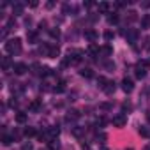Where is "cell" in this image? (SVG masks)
I'll return each instance as SVG.
<instances>
[{"label":"cell","instance_id":"obj_12","mask_svg":"<svg viewBox=\"0 0 150 150\" xmlns=\"http://www.w3.org/2000/svg\"><path fill=\"white\" fill-rule=\"evenodd\" d=\"M78 117H80V113H78L76 110H71V111L65 115V120H67V122H74V120H76Z\"/></svg>","mask_w":150,"mask_h":150},{"label":"cell","instance_id":"obj_10","mask_svg":"<svg viewBox=\"0 0 150 150\" xmlns=\"http://www.w3.org/2000/svg\"><path fill=\"white\" fill-rule=\"evenodd\" d=\"M60 55V46L58 44H50V58H57Z\"/></svg>","mask_w":150,"mask_h":150},{"label":"cell","instance_id":"obj_34","mask_svg":"<svg viewBox=\"0 0 150 150\" xmlns=\"http://www.w3.org/2000/svg\"><path fill=\"white\" fill-rule=\"evenodd\" d=\"M101 108H103V110H110V108H111V104H108V103H106V104H101Z\"/></svg>","mask_w":150,"mask_h":150},{"label":"cell","instance_id":"obj_31","mask_svg":"<svg viewBox=\"0 0 150 150\" xmlns=\"http://www.w3.org/2000/svg\"><path fill=\"white\" fill-rule=\"evenodd\" d=\"M104 39H106V41H111V39H113V32L106 30V32H104Z\"/></svg>","mask_w":150,"mask_h":150},{"label":"cell","instance_id":"obj_36","mask_svg":"<svg viewBox=\"0 0 150 150\" xmlns=\"http://www.w3.org/2000/svg\"><path fill=\"white\" fill-rule=\"evenodd\" d=\"M141 7H150V2H143V4H141Z\"/></svg>","mask_w":150,"mask_h":150},{"label":"cell","instance_id":"obj_23","mask_svg":"<svg viewBox=\"0 0 150 150\" xmlns=\"http://www.w3.org/2000/svg\"><path fill=\"white\" fill-rule=\"evenodd\" d=\"M141 28H150V16L145 14L143 20H141Z\"/></svg>","mask_w":150,"mask_h":150},{"label":"cell","instance_id":"obj_5","mask_svg":"<svg viewBox=\"0 0 150 150\" xmlns=\"http://www.w3.org/2000/svg\"><path fill=\"white\" fill-rule=\"evenodd\" d=\"M58 134H60V129L58 127H48V131H46V138H48V141H51V139H58Z\"/></svg>","mask_w":150,"mask_h":150},{"label":"cell","instance_id":"obj_3","mask_svg":"<svg viewBox=\"0 0 150 150\" xmlns=\"http://www.w3.org/2000/svg\"><path fill=\"white\" fill-rule=\"evenodd\" d=\"M122 34L125 35V39H127V42H129V44H134V42L138 41V37H139V32H138L136 28H127V32L124 30Z\"/></svg>","mask_w":150,"mask_h":150},{"label":"cell","instance_id":"obj_14","mask_svg":"<svg viewBox=\"0 0 150 150\" xmlns=\"http://www.w3.org/2000/svg\"><path fill=\"white\" fill-rule=\"evenodd\" d=\"M2 67H4V71H9V69H14V64H11L9 57H4L2 58Z\"/></svg>","mask_w":150,"mask_h":150},{"label":"cell","instance_id":"obj_18","mask_svg":"<svg viewBox=\"0 0 150 150\" xmlns=\"http://www.w3.org/2000/svg\"><path fill=\"white\" fill-rule=\"evenodd\" d=\"M80 74H81L83 78H92V76H94V72H92V69H88V67L81 69V71H80Z\"/></svg>","mask_w":150,"mask_h":150},{"label":"cell","instance_id":"obj_39","mask_svg":"<svg viewBox=\"0 0 150 150\" xmlns=\"http://www.w3.org/2000/svg\"><path fill=\"white\" fill-rule=\"evenodd\" d=\"M85 150H90V148H85Z\"/></svg>","mask_w":150,"mask_h":150},{"label":"cell","instance_id":"obj_30","mask_svg":"<svg viewBox=\"0 0 150 150\" xmlns=\"http://www.w3.org/2000/svg\"><path fill=\"white\" fill-rule=\"evenodd\" d=\"M96 141H97V143H104V141H106V134H104V132L97 134V136H96Z\"/></svg>","mask_w":150,"mask_h":150},{"label":"cell","instance_id":"obj_27","mask_svg":"<svg viewBox=\"0 0 150 150\" xmlns=\"http://www.w3.org/2000/svg\"><path fill=\"white\" fill-rule=\"evenodd\" d=\"M106 83H108V80H106V78H103V76H101V78L97 80V87H99V88H103V90H104Z\"/></svg>","mask_w":150,"mask_h":150},{"label":"cell","instance_id":"obj_24","mask_svg":"<svg viewBox=\"0 0 150 150\" xmlns=\"http://www.w3.org/2000/svg\"><path fill=\"white\" fill-rule=\"evenodd\" d=\"M28 108H30V110H32V111H37V110H39V108H41V101H32V103H30V106H28Z\"/></svg>","mask_w":150,"mask_h":150},{"label":"cell","instance_id":"obj_11","mask_svg":"<svg viewBox=\"0 0 150 150\" xmlns=\"http://www.w3.org/2000/svg\"><path fill=\"white\" fill-rule=\"evenodd\" d=\"M27 39H28L30 44H35V42L39 41V34L34 32V30H30V32H27Z\"/></svg>","mask_w":150,"mask_h":150},{"label":"cell","instance_id":"obj_2","mask_svg":"<svg viewBox=\"0 0 150 150\" xmlns=\"http://www.w3.org/2000/svg\"><path fill=\"white\" fill-rule=\"evenodd\" d=\"M134 71H136V76L141 80L146 76V72H148V62L146 60H138L136 65H134Z\"/></svg>","mask_w":150,"mask_h":150},{"label":"cell","instance_id":"obj_33","mask_svg":"<svg viewBox=\"0 0 150 150\" xmlns=\"http://www.w3.org/2000/svg\"><path fill=\"white\" fill-rule=\"evenodd\" d=\"M21 150H34V146H32V143H23Z\"/></svg>","mask_w":150,"mask_h":150},{"label":"cell","instance_id":"obj_38","mask_svg":"<svg viewBox=\"0 0 150 150\" xmlns=\"http://www.w3.org/2000/svg\"><path fill=\"white\" fill-rule=\"evenodd\" d=\"M145 150H150V145H148V146H146V148H145Z\"/></svg>","mask_w":150,"mask_h":150},{"label":"cell","instance_id":"obj_15","mask_svg":"<svg viewBox=\"0 0 150 150\" xmlns=\"http://www.w3.org/2000/svg\"><path fill=\"white\" fill-rule=\"evenodd\" d=\"M21 13H23V4L16 2V4L13 6V14H14V16H18V14H21Z\"/></svg>","mask_w":150,"mask_h":150},{"label":"cell","instance_id":"obj_8","mask_svg":"<svg viewBox=\"0 0 150 150\" xmlns=\"http://www.w3.org/2000/svg\"><path fill=\"white\" fill-rule=\"evenodd\" d=\"M85 39H88L90 44H94V42L99 39V34H97L94 28H88V30H85Z\"/></svg>","mask_w":150,"mask_h":150},{"label":"cell","instance_id":"obj_7","mask_svg":"<svg viewBox=\"0 0 150 150\" xmlns=\"http://www.w3.org/2000/svg\"><path fill=\"white\" fill-rule=\"evenodd\" d=\"M16 74H18V76H21V74H25L27 71H28V67H27V64L25 62H16L14 64V69H13Z\"/></svg>","mask_w":150,"mask_h":150},{"label":"cell","instance_id":"obj_20","mask_svg":"<svg viewBox=\"0 0 150 150\" xmlns=\"http://www.w3.org/2000/svg\"><path fill=\"white\" fill-rule=\"evenodd\" d=\"M97 9H99V13H108V11H110V4H108V2H101V4L97 6Z\"/></svg>","mask_w":150,"mask_h":150},{"label":"cell","instance_id":"obj_29","mask_svg":"<svg viewBox=\"0 0 150 150\" xmlns=\"http://www.w3.org/2000/svg\"><path fill=\"white\" fill-rule=\"evenodd\" d=\"M13 139H14V136H4V138H2V143L7 146V145H11V143H13Z\"/></svg>","mask_w":150,"mask_h":150},{"label":"cell","instance_id":"obj_32","mask_svg":"<svg viewBox=\"0 0 150 150\" xmlns=\"http://www.w3.org/2000/svg\"><path fill=\"white\" fill-rule=\"evenodd\" d=\"M122 110H124V113H125V111H131V110H132V106H131L129 103H124V104H122Z\"/></svg>","mask_w":150,"mask_h":150},{"label":"cell","instance_id":"obj_37","mask_svg":"<svg viewBox=\"0 0 150 150\" xmlns=\"http://www.w3.org/2000/svg\"><path fill=\"white\" fill-rule=\"evenodd\" d=\"M146 118H148V120H150V111H148V113H146Z\"/></svg>","mask_w":150,"mask_h":150},{"label":"cell","instance_id":"obj_9","mask_svg":"<svg viewBox=\"0 0 150 150\" xmlns=\"http://www.w3.org/2000/svg\"><path fill=\"white\" fill-rule=\"evenodd\" d=\"M115 90H117V83L108 80V83H106V87H104V94H106V96H111V94H115Z\"/></svg>","mask_w":150,"mask_h":150},{"label":"cell","instance_id":"obj_21","mask_svg":"<svg viewBox=\"0 0 150 150\" xmlns=\"http://www.w3.org/2000/svg\"><path fill=\"white\" fill-rule=\"evenodd\" d=\"M125 20H127L129 23H131V21H136V20H138V14H136L134 11H129V13L125 14Z\"/></svg>","mask_w":150,"mask_h":150},{"label":"cell","instance_id":"obj_16","mask_svg":"<svg viewBox=\"0 0 150 150\" xmlns=\"http://www.w3.org/2000/svg\"><path fill=\"white\" fill-rule=\"evenodd\" d=\"M16 122H18V124H25V122H27V113L18 111V113H16Z\"/></svg>","mask_w":150,"mask_h":150},{"label":"cell","instance_id":"obj_19","mask_svg":"<svg viewBox=\"0 0 150 150\" xmlns=\"http://www.w3.org/2000/svg\"><path fill=\"white\" fill-rule=\"evenodd\" d=\"M101 53H103L104 57H110V55L113 53V48H111L110 44H106V46H103V48H101Z\"/></svg>","mask_w":150,"mask_h":150},{"label":"cell","instance_id":"obj_22","mask_svg":"<svg viewBox=\"0 0 150 150\" xmlns=\"http://www.w3.org/2000/svg\"><path fill=\"white\" fill-rule=\"evenodd\" d=\"M48 146H50V150H58L60 143H58V139H51V141H48Z\"/></svg>","mask_w":150,"mask_h":150},{"label":"cell","instance_id":"obj_35","mask_svg":"<svg viewBox=\"0 0 150 150\" xmlns=\"http://www.w3.org/2000/svg\"><path fill=\"white\" fill-rule=\"evenodd\" d=\"M139 132H141V134H143V136H148V131H146V129H145V127H143V129H139Z\"/></svg>","mask_w":150,"mask_h":150},{"label":"cell","instance_id":"obj_26","mask_svg":"<svg viewBox=\"0 0 150 150\" xmlns=\"http://www.w3.org/2000/svg\"><path fill=\"white\" fill-rule=\"evenodd\" d=\"M50 35H51L53 39H58V37H60V30H58V28H50Z\"/></svg>","mask_w":150,"mask_h":150},{"label":"cell","instance_id":"obj_13","mask_svg":"<svg viewBox=\"0 0 150 150\" xmlns=\"http://www.w3.org/2000/svg\"><path fill=\"white\" fill-rule=\"evenodd\" d=\"M88 53H90L92 57H97V55H101V48L94 42V44H90V46H88Z\"/></svg>","mask_w":150,"mask_h":150},{"label":"cell","instance_id":"obj_4","mask_svg":"<svg viewBox=\"0 0 150 150\" xmlns=\"http://www.w3.org/2000/svg\"><path fill=\"white\" fill-rule=\"evenodd\" d=\"M111 122H113V125H115V127H118V129H122V127H124V125L127 124V117H125L124 113H120V115H115Z\"/></svg>","mask_w":150,"mask_h":150},{"label":"cell","instance_id":"obj_28","mask_svg":"<svg viewBox=\"0 0 150 150\" xmlns=\"http://www.w3.org/2000/svg\"><path fill=\"white\" fill-rule=\"evenodd\" d=\"M23 132H25V136H28V138H30V136H35V129H34V127H27Z\"/></svg>","mask_w":150,"mask_h":150},{"label":"cell","instance_id":"obj_6","mask_svg":"<svg viewBox=\"0 0 150 150\" xmlns=\"http://www.w3.org/2000/svg\"><path fill=\"white\" fill-rule=\"evenodd\" d=\"M122 90H124L125 94H131V92L134 90V83H132V80L124 78V80H122Z\"/></svg>","mask_w":150,"mask_h":150},{"label":"cell","instance_id":"obj_25","mask_svg":"<svg viewBox=\"0 0 150 150\" xmlns=\"http://www.w3.org/2000/svg\"><path fill=\"white\" fill-rule=\"evenodd\" d=\"M117 21H118V14H110V16H108V23H110V25H115Z\"/></svg>","mask_w":150,"mask_h":150},{"label":"cell","instance_id":"obj_17","mask_svg":"<svg viewBox=\"0 0 150 150\" xmlns=\"http://www.w3.org/2000/svg\"><path fill=\"white\" fill-rule=\"evenodd\" d=\"M72 134L76 138H81L85 134V127H72Z\"/></svg>","mask_w":150,"mask_h":150},{"label":"cell","instance_id":"obj_1","mask_svg":"<svg viewBox=\"0 0 150 150\" xmlns=\"http://www.w3.org/2000/svg\"><path fill=\"white\" fill-rule=\"evenodd\" d=\"M6 51L11 53V55H16L21 51V39L20 37H14V39H9L6 42Z\"/></svg>","mask_w":150,"mask_h":150}]
</instances>
